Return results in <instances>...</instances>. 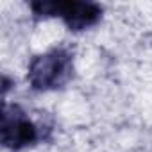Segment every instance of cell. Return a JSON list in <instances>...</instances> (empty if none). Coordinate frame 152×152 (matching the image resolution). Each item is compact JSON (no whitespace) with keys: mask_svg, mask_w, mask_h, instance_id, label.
<instances>
[{"mask_svg":"<svg viewBox=\"0 0 152 152\" xmlns=\"http://www.w3.org/2000/svg\"><path fill=\"white\" fill-rule=\"evenodd\" d=\"M73 72V56L66 47H54L45 54L32 57L27 81L36 91H50L63 88Z\"/></svg>","mask_w":152,"mask_h":152,"instance_id":"1","label":"cell"},{"mask_svg":"<svg viewBox=\"0 0 152 152\" xmlns=\"http://www.w3.org/2000/svg\"><path fill=\"white\" fill-rule=\"evenodd\" d=\"M36 18L57 16L70 31H86L97 25L102 18V7L95 2H47L38 0L31 4Z\"/></svg>","mask_w":152,"mask_h":152,"instance_id":"2","label":"cell"},{"mask_svg":"<svg viewBox=\"0 0 152 152\" xmlns=\"http://www.w3.org/2000/svg\"><path fill=\"white\" fill-rule=\"evenodd\" d=\"M0 138H2V145L6 148L22 150L29 145H34L39 140V131L32 124V120H29L25 111H22L20 106L4 104Z\"/></svg>","mask_w":152,"mask_h":152,"instance_id":"3","label":"cell"}]
</instances>
